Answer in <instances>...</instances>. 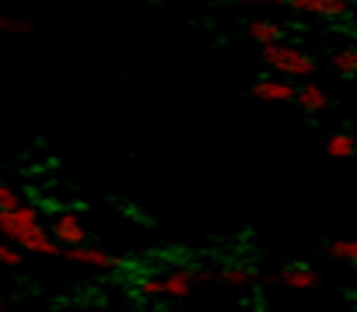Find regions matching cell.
<instances>
[{
	"label": "cell",
	"mask_w": 357,
	"mask_h": 312,
	"mask_svg": "<svg viewBox=\"0 0 357 312\" xmlns=\"http://www.w3.org/2000/svg\"><path fill=\"white\" fill-rule=\"evenodd\" d=\"M200 284V270L193 274V270H168L165 277H161V298H168V302H183V298H190L193 295V288Z\"/></svg>",
	"instance_id": "obj_5"
},
{
	"label": "cell",
	"mask_w": 357,
	"mask_h": 312,
	"mask_svg": "<svg viewBox=\"0 0 357 312\" xmlns=\"http://www.w3.org/2000/svg\"><path fill=\"white\" fill-rule=\"evenodd\" d=\"M0 32H11V36H29V32H32V22H25V18H4V15H0Z\"/></svg>",
	"instance_id": "obj_17"
},
{
	"label": "cell",
	"mask_w": 357,
	"mask_h": 312,
	"mask_svg": "<svg viewBox=\"0 0 357 312\" xmlns=\"http://www.w3.org/2000/svg\"><path fill=\"white\" fill-rule=\"evenodd\" d=\"M15 242L22 246V253H36V256H63V242H60L43 221L32 225L29 232H22Z\"/></svg>",
	"instance_id": "obj_2"
},
{
	"label": "cell",
	"mask_w": 357,
	"mask_h": 312,
	"mask_svg": "<svg viewBox=\"0 0 357 312\" xmlns=\"http://www.w3.org/2000/svg\"><path fill=\"white\" fill-rule=\"evenodd\" d=\"M252 95L259 98V102H277V105H284V102H294V95H298V88L287 81V77H263V81H256L252 84Z\"/></svg>",
	"instance_id": "obj_8"
},
{
	"label": "cell",
	"mask_w": 357,
	"mask_h": 312,
	"mask_svg": "<svg viewBox=\"0 0 357 312\" xmlns=\"http://www.w3.org/2000/svg\"><path fill=\"white\" fill-rule=\"evenodd\" d=\"M326 249H329V256H336V260L357 263V239H336V242H329Z\"/></svg>",
	"instance_id": "obj_15"
},
{
	"label": "cell",
	"mask_w": 357,
	"mask_h": 312,
	"mask_svg": "<svg viewBox=\"0 0 357 312\" xmlns=\"http://www.w3.org/2000/svg\"><path fill=\"white\" fill-rule=\"evenodd\" d=\"M263 60H266V67L273 70V74H280V77H312L315 74V60L305 53V50H298V46H284V43H270V46H263Z\"/></svg>",
	"instance_id": "obj_1"
},
{
	"label": "cell",
	"mask_w": 357,
	"mask_h": 312,
	"mask_svg": "<svg viewBox=\"0 0 357 312\" xmlns=\"http://www.w3.org/2000/svg\"><path fill=\"white\" fill-rule=\"evenodd\" d=\"M354 151H357V140H354V133H343V130H336V133H329V137H326V154H329V158H350Z\"/></svg>",
	"instance_id": "obj_13"
},
{
	"label": "cell",
	"mask_w": 357,
	"mask_h": 312,
	"mask_svg": "<svg viewBox=\"0 0 357 312\" xmlns=\"http://www.w3.org/2000/svg\"><path fill=\"white\" fill-rule=\"evenodd\" d=\"M277 281L284 284V288H291V291H312V288H319V270L315 267H305V263H294V267H284L280 274H277Z\"/></svg>",
	"instance_id": "obj_9"
},
{
	"label": "cell",
	"mask_w": 357,
	"mask_h": 312,
	"mask_svg": "<svg viewBox=\"0 0 357 312\" xmlns=\"http://www.w3.org/2000/svg\"><path fill=\"white\" fill-rule=\"evenodd\" d=\"M63 256H67L70 263H77V267H88V270H112V267L119 263L109 249H102V246H88V242H81V246H67Z\"/></svg>",
	"instance_id": "obj_4"
},
{
	"label": "cell",
	"mask_w": 357,
	"mask_h": 312,
	"mask_svg": "<svg viewBox=\"0 0 357 312\" xmlns=\"http://www.w3.org/2000/svg\"><path fill=\"white\" fill-rule=\"evenodd\" d=\"M218 277H221V284H231V288H249V284L256 281V270H252L249 263H225Z\"/></svg>",
	"instance_id": "obj_11"
},
{
	"label": "cell",
	"mask_w": 357,
	"mask_h": 312,
	"mask_svg": "<svg viewBox=\"0 0 357 312\" xmlns=\"http://www.w3.org/2000/svg\"><path fill=\"white\" fill-rule=\"evenodd\" d=\"M238 4H284V0H238Z\"/></svg>",
	"instance_id": "obj_20"
},
{
	"label": "cell",
	"mask_w": 357,
	"mask_h": 312,
	"mask_svg": "<svg viewBox=\"0 0 357 312\" xmlns=\"http://www.w3.org/2000/svg\"><path fill=\"white\" fill-rule=\"evenodd\" d=\"M32 225H39V211L32 204H15V207H0V235L4 239H18L22 232H29Z\"/></svg>",
	"instance_id": "obj_3"
},
{
	"label": "cell",
	"mask_w": 357,
	"mask_h": 312,
	"mask_svg": "<svg viewBox=\"0 0 357 312\" xmlns=\"http://www.w3.org/2000/svg\"><path fill=\"white\" fill-rule=\"evenodd\" d=\"M22 256H25V253H22L18 242H15V246H11V239L0 242V267H22Z\"/></svg>",
	"instance_id": "obj_16"
},
{
	"label": "cell",
	"mask_w": 357,
	"mask_h": 312,
	"mask_svg": "<svg viewBox=\"0 0 357 312\" xmlns=\"http://www.w3.org/2000/svg\"><path fill=\"white\" fill-rule=\"evenodd\" d=\"M50 232L63 242V249H67V246H81V242H88V225H84L81 214H74V211L56 214L53 225H50Z\"/></svg>",
	"instance_id": "obj_6"
},
{
	"label": "cell",
	"mask_w": 357,
	"mask_h": 312,
	"mask_svg": "<svg viewBox=\"0 0 357 312\" xmlns=\"http://www.w3.org/2000/svg\"><path fill=\"white\" fill-rule=\"evenodd\" d=\"M329 67H333V74H343V77L357 74V46H340V50H333V53H329Z\"/></svg>",
	"instance_id": "obj_12"
},
{
	"label": "cell",
	"mask_w": 357,
	"mask_h": 312,
	"mask_svg": "<svg viewBox=\"0 0 357 312\" xmlns=\"http://www.w3.org/2000/svg\"><path fill=\"white\" fill-rule=\"evenodd\" d=\"M249 39H256L259 46H270L284 39V29L277 22H249Z\"/></svg>",
	"instance_id": "obj_14"
},
{
	"label": "cell",
	"mask_w": 357,
	"mask_h": 312,
	"mask_svg": "<svg viewBox=\"0 0 357 312\" xmlns=\"http://www.w3.org/2000/svg\"><path fill=\"white\" fill-rule=\"evenodd\" d=\"M294 102H298V109H305V112H322V109H329V95H326V88L315 84V81H305V84L298 88Z\"/></svg>",
	"instance_id": "obj_10"
},
{
	"label": "cell",
	"mask_w": 357,
	"mask_h": 312,
	"mask_svg": "<svg viewBox=\"0 0 357 312\" xmlns=\"http://www.w3.org/2000/svg\"><path fill=\"white\" fill-rule=\"evenodd\" d=\"M15 204H22L18 190H11L8 183H0V207H15Z\"/></svg>",
	"instance_id": "obj_19"
},
{
	"label": "cell",
	"mask_w": 357,
	"mask_h": 312,
	"mask_svg": "<svg viewBox=\"0 0 357 312\" xmlns=\"http://www.w3.org/2000/svg\"><path fill=\"white\" fill-rule=\"evenodd\" d=\"M287 4L294 11L315 15V18H333V22L350 18V0H287Z\"/></svg>",
	"instance_id": "obj_7"
},
{
	"label": "cell",
	"mask_w": 357,
	"mask_h": 312,
	"mask_svg": "<svg viewBox=\"0 0 357 312\" xmlns=\"http://www.w3.org/2000/svg\"><path fill=\"white\" fill-rule=\"evenodd\" d=\"M137 291L140 298H161V277H140Z\"/></svg>",
	"instance_id": "obj_18"
}]
</instances>
